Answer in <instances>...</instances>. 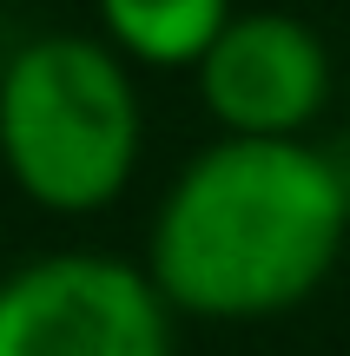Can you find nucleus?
Returning a JSON list of instances; mask_svg holds the SVG:
<instances>
[{
  "label": "nucleus",
  "mask_w": 350,
  "mask_h": 356,
  "mask_svg": "<svg viewBox=\"0 0 350 356\" xmlns=\"http://www.w3.org/2000/svg\"><path fill=\"white\" fill-rule=\"evenodd\" d=\"M232 13V0H93L106 47L126 66H159V73H192Z\"/></svg>",
  "instance_id": "5"
},
{
  "label": "nucleus",
  "mask_w": 350,
  "mask_h": 356,
  "mask_svg": "<svg viewBox=\"0 0 350 356\" xmlns=\"http://www.w3.org/2000/svg\"><path fill=\"white\" fill-rule=\"evenodd\" d=\"M145 106L100 33H33L0 60V172L53 218H93L132 185Z\"/></svg>",
  "instance_id": "2"
},
{
  "label": "nucleus",
  "mask_w": 350,
  "mask_h": 356,
  "mask_svg": "<svg viewBox=\"0 0 350 356\" xmlns=\"http://www.w3.org/2000/svg\"><path fill=\"white\" fill-rule=\"evenodd\" d=\"M0 356H179V317L132 257L47 251L0 277Z\"/></svg>",
  "instance_id": "3"
},
{
  "label": "nucleus",
  "mask_w": 350,
  "mask_h": 356,
  "mask_svg": "<svg viewBox=\"0 0 350 356\" xmlns=\"http://www.w3.org/2000/svg\"><path fill=\"white\" fill-rule=\"evenodd\" d=\"M192 86L218 119V139H304L331 106V47L298 13L251 7L218 26Z\"/></svg>",
  "instance_id": "4"
},
{
  "label": "nucleus",
  "mask_w": 350,
  "mask_h": 356,
  "mask_svg": "<svg viewBox=\"0 0 350 356\" xmlns=\"http://www.w3.org/2000/svg\"><path fill=\"white\" fill-rule=\"evenodd\" d=\"M350 244V178L311 139H212L145 225V277L172 317L264 323L311 304Z\"/></svg>",
  "instance_id": "1"
}]
</instances>
